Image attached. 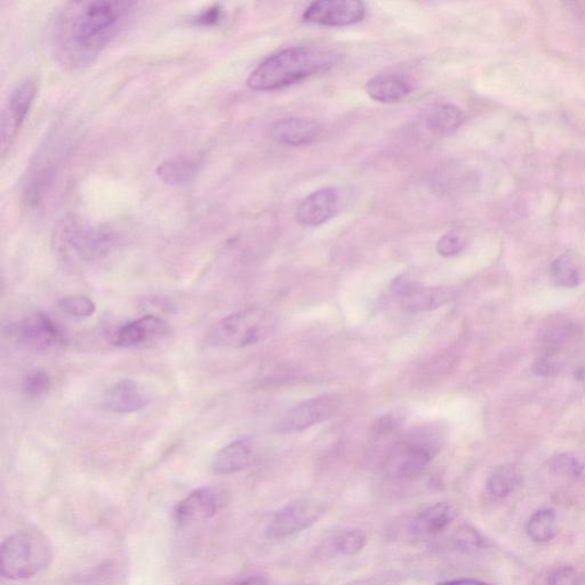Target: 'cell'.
I'll return each mask as SVG.
<instances>
[{"instance_id":"cell-37","label":"cell","mask_w":585,"mask_h":585,"mask_svg":"<svg viewBox=\"0 0 585 585\" xmlns=\"http://www.w3.org/2000/svg\"><path fill=\"white\" fill-rule=\"evenodd\" d=\"M234 585H268V583L262 576H251V578L239 581Z\"/></svg>"},{"instance_id":"cell-9","label":"cell","mask_w":585,"mask_h":585,"mask_svg":"<svg viewBox=\"0 0 585 585\" xmlns=\"http://www.w3.org/2000/svg\"><path fill=\"white\" fill-rule=\"evenodd\" d=\"M64 240L71 250L85 260H94L106 255L115 238L106 228L72 219L63 229Z\"/></svg>"},{"instance_id":"cell-1","label":"cell","mask_w":585,"mask_h":585,"mask_svg":"<svg viewBox=\"0 0 585 585\" xmlns=\"http://www.w3.org/2000/svg\"><path fill=\"white\" fill-rule=\"evenodd\" d=\"M132 6L131 3L114 2L64 5L53 21L55 59L68 70L90 66L117 35Z\"/></svg>"},{"instance_id":"cell-19","label":"cell","mask_w":585,"mask_h":585,"mask_svg":"<svg viewBox=\"0 0 585 585\" xmlns=\"http://www.w3.org/2000/svg\"><path fill=\"white\" fill-rule=\"evenodd\" d=\"M571 339L570 332L563 328L549 334L542 354L533 364V372L538 376H554L562 371Z\"/></svg>"},{"instance_id":"cell-27","label":"cell","mask_w":585,"mask_h":585,"mask_svg":"<svg viewBox=\"0 0 585 585\" xmlns=\"http://www.w3.org/2000/svg\"><path fill=\"white\" fill-rule=\"evenodd\" d=\"M550 274L560 287L574 288L581 282L580 271L568 255H562L551 264Z\"/></svg>"},{"instance_id":"cell-2","label":"cell","mask_w":585,"mask_h":585,"mask_svg":"<svg viewBox=\"0 0 585 585\" xmlns=\"http://www.w3.org/2000/svg\"><path fill=\"white\" fill-rule=\"evenodd\" d=\"M338 60V55L319 48H285L259 64L248 77L247 85L254 91L280 90L332 69Z\"/></svg>"},{"instance_id":"cell-32","label":"cell","mask_w":585,"mask_h":585,"mask_svg":"<svg viewBox=\"0 0 585 585\" xmlns=\"http://www.w3.org/2000/svg\"><path fill=\"white\" fill-rule=\"evenodd\" d=\"M467 245V239L459 231L447 232L437 243V252L443 258H453L460 254Z\"/></svg>"},{"instance_id":"cell-11","label":"cell","mask_w":585,"mask_h":585,"mask_svg":"<svg viewBox=\"0 0 585 585\" xmlns=\"http://www.w3.org/2000/svg\"><path fill=\"white\" fill-rule=\"evenodd\" d=\"M168 333L170 326L164 319L148 315L116 328L110 341L118 348H149L164 340Z\"/></svg>"},{"instance_id":"cell-8","label":"cell","mask_w":585,"mask_h":585,"mask_svg":"<svg viewBox=\"0 0 585 585\" xmlns=\"http://www.w3.org/2000/svg\"><path fill=\"white\" fill-rule=\"evenodd\" d=\"M325 514L323 504L301 500L288 504L276 512L267 528L270 540H283L308 530Z\"/></svg>"},{"instance_id":"cell-30","label":"cell","mask_w":585,"mask_h":585,"mask_svg":"<svg viewBox=\"0 0 585 585\" xmlns=\"http://www.w3.org/2000/svg\"><path fill=\"white\" fill-rule=\"evenodd\" d=\"M552 474L562 478H578L583 472L582 463L575 456L568 453H560L550 461Z\"/></svg>"},{"instance_id":"cell-15","label":"cell","mask_w":585,"mask_h":585,"mask_svg":"<svg viewBox=\"0 0 585 585\" xmlns=\"http://www.w3.org/2000/svg\"><path fill=\"white\" fill-rule=\"evenodd\" d=\"M341 194L336 188L312 192L296 208V220L306 227L322 226L340 212Z\"/></svg>"},{"instance_id":"cell-34","label":"cell","mask_w":585,"mask_h":585,"mask_svg":"<svg viewBox=\"0 0 585 585\" xmlns=\"http://www.w3.org/2000/svg\"><path fill=\"white\" fill-rule=\"evenodd\" d=\"M223 15L224 13L222 6L215 4L205 8L203 12H200L198 15H196L194 21L196 24H198V26L213 27L220 23V21L223 19Z\"/></svg>"},{"instance_id":"cell-28","label":"cell","mask_w":585,"mask_h":585,"mask_svg":"<svg viewBox=\"0 0 585 585\" xmlns=\"http://www.w3.org/2000/svg\"><path fill=\"white\" fill-rule=\"evenodd\" d=\"M454 546L464 552H474L488 546V541L475 528L461 526L453 535Z\"/></svg>"},{"instance_id":"cell-26","label":"cell","mask_w":585,"mask_h":585,"mask_svg":"<svg viewBox=\"0 0 585 585\" xmlns=\"http://www.w3.org/2000/svg\"><path fill=\"white\" fill-rule=\"evenodd\" d=\"M367 543L366 535L360 530H347L336 535L331 543L335 555L352 557L362 552Z\"/></svg>"},{"instance_id":"cell-18","label":"cell","mask_w":585,"mask_h":585,"mask_svg":"<svg viewBox=\"0 0 585 585\" xmlns=\"http://www.w3.org/2000/svg\"><path fill=\"white\" fill-rule=\"evenodd\" d=\"M103 405L109 412L130 414L142 410L147 405V396L138 382L123 380L106 392Z\"/></svg>"},{"instance_id":"cell-17","label":"cell","mask_w":585,"mask_h":585,"mask_svg":"<svg viewBox=\"0 0 585 585\" xmlns=\"http://www.w3.org/2000/svg\"><path fill=\"white\" fill-rule=\"evenodd\" d=\"M256 459V448L251 438H240L224 446L215 454L212 469L218 475H231L251 467Z\"/></svg>"},{"instance_id":"cell-3","label":"cell","mask_w":585,"mask_h":585,"mask_svg":"<svg viewBox=\"0 0 585 585\" xmlns=\"http://www.w3.org/2000/svg\"><path fill=\"white\" fill-rule=\"evenodd\" d=\"M3 578L20 581L34 578L46 570L53 558L50 541L39 531H19L10 536L2 544Z\"/></svg>"},{"instance_id":"cell-20","label":"cell","mask_w":585,"mask_h":585,"mask_svg":"<svg viewBox=\"0 0 585 585\" xmlns=\"http://www.w3.org/2000/svg\"><path fill=\"white\" fill-rule=\"evenodd\" d=\"M412 91L410 79L400 74H381L368 80L366 84L367 95L381 103L402 101Z\"/></svg>"},{"instance_id":"cell-21","label":"cell","mask_w":585,"mask_h":585,"mask_svg":"<svg viewBox=\"0 0 585 585\" xmlns=\"http://www.w3.org/2000/svg\"><path fill=\"white\" fill-rule=\"evenodd\" d=\"M458 517V511L447 502H440L424 510L414 519L412 532L420 536H432L442 533L450 526L455 518Z\"/></svg>"},{"instance_id":"cell-12","label":"cell","mask_w":585,"mask_h":585,"mask_svg":"<svg viewBox=\"0 0 585 585\" xmlns=\"http://www.w3.org/2000/svg\"><path fill=\"white\" fill-rule=\"evenodd\" d=\"M12 333L24 346L36 350L60 347L66 342L62 328L42 312H34L21 319L12 326Z\"/></svg>"},{"instance_id":"cell-13","label":"cell","mask_w":585,"mask_h":585,"mask_svg":"<svg viewBox=\"0 0 585 585\" xmlns=\"http://www.w3.org/2000/svg\"><path fill=\"white\" fill-rule=\"evenodd\" d=\"M226 494L216 487H202L190 493L174 509V518L181 525L203 522L226 506Z\"/></svg>"},{"instance_id":"cell-23","label":"cell","mask_w":585,"mask_h":585,"mask_svg":"<svg viewBox=\"0 0 585 585\" xmlns=\"http://www.w3.org/2000/svg\"><path fill=\"white\" fill-rule=\"evenodd\" d=\"M467 116L455 104L447 103L436 107L427 117L430 131L438 134H450L466 123Z\"/></svg>"},{"instance_id":"cell-10","label":"cell","mask_w":585,"mask_h":585,"mask_svg":"<svg viewBox=\"0 0 585 585\" xmlns=\"http://www.w3.org/2000/svg\"><path fill=\"white\" fill-rule=\"evenodd\" d=\"M366 5L357 0H320L311 3L302 15L303 21L324 27H346L363 21Z\"/></svg>"},{"instance_id":"cell-6","label":"cell","mask_w":585,"mask_h":585,"mask_svg":"<svg viewBox=\"0 0 585 585\" xmlns=\"http://www.w3.org/2000/svg\"><path fill=\"white\" fill-rule=\"evenodd\" d=\"M342 400L336 395H324L303 400L286 411L276 423L279 434H295L334 418L339 413Z\"/></svg>"},{"instance_id":"cell-22","label":"cell","mask_w":585,"mask_h":585,"mask_svg":"<svg viewBox=\"0 0 585 585\" xmlns=\"http://www.w3.org/2000/svg\"><path fill=\"white\" fill-rule=\"evenodd\" d=\"M199 170L198 160L180 156L166 160L157 168L159 179L171 186H182L195 178Z\"/></svg>"},{"instance_id":"cell-7","label":"cell","mask_w":585,"mask_h":585,"mask_svg":"<svg viewBox=\"0 0 585 585\" xmlns=\"http://www.w3.org/2000/svg\"><path fill=\"white\" fill-rule=\"evenodd\" d=\"M400 308L411 314H421L444 307L455 298L451 287L424 286L406 278H397L392 284Z\"/></svg>"},{"instance_id":"cell-5","label":"cell","mask_w":585,"mask_h":585,"mask_svg":"<svg viewBox=\"0 0 585 585\" xmlns=\"http://www.w3.org/2000/svg\"><path fill=\"white\" fill-rule=\"evenodd\" d=\"M437 450L435 438L427 432H416L396 444L390 452L389 466L398 478L414 479L426 471Z\"/></svg>"},{"instance_id":"cell-14","label":"cell","mask_w":585,"mask_h":585,"mask_svg":"<svg viewBox=\"0 0 585 585\" xmlns=\"http://www.w3.org/2000/svg\"><path fill=\"white\" fill-rule=\"evenodd\" d=\"M36 83L28 79L12 92L2 117V154L10 148L36 96Z\"/></svg>"},{"instance_id":"cell-29","label":"cell","mask_w":585,"mask_h":585,"mask_svg":"<svg viewBox=\"0 0 585 585\" xmlns=\"http://www.w3.org/2000/svg\"><path fill=\"white\" fill-rule=\"evenodd\" d=\"M51 387V376L43 370H35L28 373L22 384L23 394L31 399L45 396Z\"/></svg>"},{"instance_id":"cell-25","label":"cell","mask_w":585,"mask_h":585,"mask_svg":"<svg viewBox=\"0 0 585 585\" xmlns=\"http://www.w3.org/2000/svg\"><path fill=\"white\" fill-rule=\"evenodd\" d=\"M520 483H522V477L518 470L511 464H507L493 471L487 480V491L494 498H507L517 490Z\"/></svg>"},{"instance_id":"cell-35","label":"cell","mask_w":585,"mask_h":585,"mask_svg":"<svg viewBox=\"0 0 585 585\" xmlns=\"http://www.w3.org/2000/svg\"><path fill=\"white\" fill-rule=\"evenodd\" d=\"M402 576L397 572H383L363 580H357L348 585H400Z\"/></svg>"},{"instance_id":"cell-33","label":"cell","mask_w":585,"mask_h":585,"mask_svg":"<svg viewBox=\"0 0 585 585\" xmlns=\"http://www.w3.org/2000/svg\"><path fill=\"white\" fill-rule=\"evenodd\" d=\"M546 585H585V574L574 567H560L549 574Z\"/></svg>"},{"instance_id":"cell-4","label":"cell","mask_w":585,"mask_h":585,"mask_svg":"<svg viewBox=\"0 0 585 585\" xmlns=\"http://www.w3.org/2000/svg\"><path fill=\"white\" fill-rule=\"evenodd\" d=\"M276 326L277 319L270 311L246 309L216 323L207 334V341L213 348L242 349L266 340Z\"/></svg>"},{"instance_id":"cell-36","label":"cell","mask_w":585,"mask_h":585,"mask_svg":"<svg viewBox=\"0 0 585 585\" xmlns=\"http://www.w3.org/2000/svg\"><path fill=\"white\" fill-rule=\"evenodd\" d=\"M437 585H492V584H488V583L480 582V581H476V580L463 579V580L440 582Z\"/></svg>"},{"instance_id":"cell-31","label":"cell","mask_w":585,"mask_h":585,"mask_svg":"<svg viewBox=\"0 0 585 585\" xmlns=\"http://www.w3.org/2000/svg\"><path fill=\"white\" fill-rule=\"evenodd\" d=\"M59 307L66 314L77 318H88L95 314V303L86 296H68L59 301Z\"/></svg>"},{"instance_id":"cell-16","label":"cell","mask_w":585,"mask_h":585,"mask_svg":"<svg viewBox=\"0 0 585 585\" xmlns=\"http://www.w3.org/2000/svg\"><path fill=\"white\" fill-rule=\"evenodd\" d=\"M324 127L315 119L291 117L272 126V136L284 146L301 147L314 143L323 135Z\"/></svg>"},{"instance_id":"cell-24","label":"cell","mask_w":585,"mask_h":585,"mask_svg":"<svg viewBox=\"0 0 585 585\" xmlns=\"http://www.w3.org/2000/svg\"><path fill=\"white\" fill-rule=\"evenodd\" d=\"M526 531L530 539L538 543H546L556 538L558 520L552 509H541L528 520Z\"/></svg>"}]
</instances>
